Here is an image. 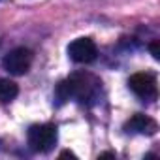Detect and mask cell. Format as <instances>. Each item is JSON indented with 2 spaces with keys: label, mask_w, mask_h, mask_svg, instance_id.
Segmentation results:
<instances>
[{
  "label": "cell",
  "mask_w": 160,
  "mask_h": 160,
  "mask_svg": "<svg viewBox=\"0 0 160 160\" xmlns=\"http://www.w3.org/2000/svg\"><path fill=\"white\" fill-rule=\"evenodd\" d=\"M100 92V81L91 75V73H72L60 81L55 89V98L58 104H64L68 100H77V102H94Z\"/></svg>",
  "instance_id": "cell-1"
},
{
  "label": "cell",
  "mask_w": 160,
  "mask_h": 160,
  "mask_svg": "<svg viewBox=\"0 0 160 160\" xmlns=\"http://www.w3.org/2000/svg\"><path fill=\"white\" fill-rule=\"evenodd\" d=\"M27 141L34 152H49L57 145V126L49 122L32 124L28 128Z\"/></svg>",
  "instance_id": "cell-2"
},
{
  "label": "cell",
  "mask_w": 160,
  "mask_h": 160,
  "mask_svg": "<svg viewBox=\"0 0 160 160\" xmlns=\"http://www.w3.org/2000/svg\"><path fill=\"white\" fill-rule=\"evenodd\" d=\"M128 87L130 91L139 96L141 100H156L158 96V85H156V77L151 72H138L130 75L128 79Z\"/></svg>",
  "instance_id": "cell-3"
},
{
  "label": "cell",
  "mask_w": 160,
  "mask_h": 160,
  "mask_svg": "<svg viewBox=\"0 0 160 160\" xmlns=\"http://www.w3.org/2000/svg\"><path fill=\"white\" fill-rule=\"evenodd\" d=\"M32 58H34V55H32L30 49H27V47H15V49H12L4 57L2 66L12 75H25L30 70V66H32Z\"/></svg>",
  "instance_id": "cell-4"
},
{
  "label": "cell",
  "mask_w": 160,
  "mask_h": 160,
  "mask_svg": "<svg viewBox=\"0 0 160 160\" xmlns=\"http://www.w3.org/2000/svg\"><path fill=\"white\" fill-rule=\"evenodd\" d=\"M98 47L91 38H77L68 45V57L77 64H89L96 58Z\"/></svg>",
  "instance_id": "cell-5"
},
{
  "label": "cell",
  "mask_w": 160,
  "mask_h": 160,
  "mask_svg": "<svg viewBox=\"0 0 160 160\" xmlns=\"http://www.w3.org/2000/svg\"><path fill=\"white\" fill-rule=\"evenodd\" d=\"M124 130L132 132V134H145V136H152L158 130L156 121H152L151 117L143 115V113H136L132 115L126 122H124Z\"/></svg>",
  "instance_id": "cell-6"
},
{
  "label": "cell",
  "mask_w": 160,
  "mask_h": 160,
  "mask_svg": "<svg viewBox=\"0 0 160 160\" xmlns=\"http://www.w3.org/2000/svg\"><path fill=\"white\" fill-rule=\"evenodd\" d=\"M17 94H19L17 83H13L12 79L0 77V102H12Z\"/></svg>",
  "instance_id": "cell-7"
},
{
  "label": "cell",
  "mask_w": 160,
  "mask_h": 160,
  "mask_svg": "<svg viewBox=\"0 0 160 160\" xmlns=\"http://www.w3.org/2000/svg\"><path fill=\"white\" fill-rule=\"evenodd\" d=\"M149 51H151V55H152L154 60H160V42L158 40H152L149 43Z\"/></svg>",
  "instance_id": "cell-8"
},
{
  "label": "cell",
  "mask_w": 160,
  "mask_h": 160,
  "mask_svg": "<svg viewBox=\"0 0 160 160\" xmlns=\"http://www.w3.org/2000/svg\"><path fill=\"white\" fill-rule=\"evenodd\" d=\"M66 156L75 158V154H73V152H70V151H62V152H60V158H66Z\"/></svg>",
  "instance_id": "cell-9"
},
{
  "label": "cell",
  "mask_w": 160,
  "mask_h": 160,
  "mask_svg": "<svg viewBox=\"0 0 160 160\" xmlns=\"http://www.w3.org/2000/svg\"><path fill=\"white\" fill-rule=\"evenodd\" d=\"M98 158H115V152H102Z\"/></svg>",
  "instance_id": "cell-10"
}]
</instances>
